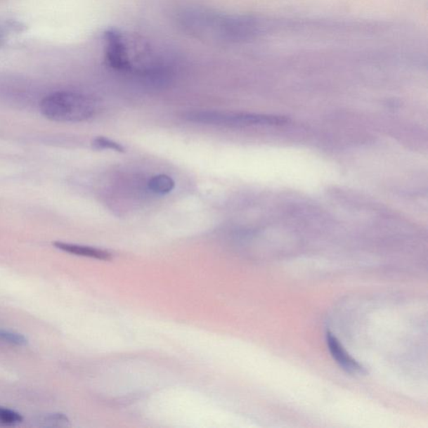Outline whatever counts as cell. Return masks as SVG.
I'll return each instance as SVG.
<instances>
[{"label": "cell", "mask_w": 428, "mask_h": 428, "mask_svg": "<svg viewBox=\"0 0 428 428\" xmlns=\"http://www.w3.org/2000/svg\"><path fill=\"white\" fill-rule=\"evenodd\" d=\"M41 112L48 120L56 122H81L94 116L95 101L77 92L57 91L41 100Z\"/></svg>", "instance_id": "obj_1"}, {"label": "cell", "mask_w": 428, "mask_h": 428, "mask_svg": "<svg viewBox=\"0 0 428 428\" xmlns=\"http://www.w3.org/2000/svg\"><path fill=\"white\" fill-rule=\"evenodd\" d=\"M185 120L201 124L224 127H252L283 125L289 122L285 117L253 113H225L213 111H194L183 115Z\"/></svg>", "instance_id": "obj_2"}, {"label": "cell", "mask_w": 428, "mask_h": 428, "mask_svg": "<svg viewBox=\"0 0 428 428\" xmlns=\"http://www.w3.org/2000/svg\"><path fill=\"white\" fill-rule=\"evenodd\" d=\"M105 60L118 72H131V65L128 55V43L125 35L109 30L105 34Z\"/></svg>", "instance_id": "obj_3"}, {"label": "cell", "mask_w": 428, "mask_h": 428, "mask_svg": "<svg viewBox=\"0 0 428 428\" xmlns=\"http://www.w3.org/2000/svg\"><path fill=\"white\" fill-rule=\"evenodd\" d=\"M328 349L339 368L351 374L363 373V368L344 349L338 339L330 332L326 334Z\"/></svg>", "instance_id": "obj_4"}, {"label": "cell", "mask_w": 428, "mask_h": 428, "mask_svg": "<svg viewBox=\"0 0 428 428\" xmlns=\"http://www.w3.org/2000/svg\"><path fill=\"white\" fill-rule=\"evenodd\" d=\"M54 246L56 249L63 250L65 253L82 256V257L100 260H110L112 259V254H110L108 251L93 248V247L68 244V242H54Z\"/></svg>", "instance_id": "obj_5"}, {"label": "cell", "mask_w": 428, "mask_h": 428, "mask_svg": "<svg viewBox=\"0 0 428 428\" xmlns=\"http://www.w3.org/2000/svg\"><path fill=\"white\" fill-rule=\"evenodd\" d=\"M148 184L150 190L159 195H166L173 191L175 188L174 180L166 174L153 176Z\"/></svg>", "instance_id": "obj_6"}, {"label": "cell", "mask_w": 428, "mask_h": 428, "mask_svg": "<svg viewBox=\"0 0 428 428\" xmlns=\"http://www.w3.org/2000/svg\"><path fill=\"white\" fill-rule=\"evenodd\" d=\"M24 421V417L19 413L10 408L0 407V424L14 426Z\"/></svg>", "instance_id": "obj_7"}, {"label": "cell", "mask_w": 428, "mask_h": 428, "mask_svg": "<svg viewBox=\"0 0 428 428\" xmlns=\"http://www.w3.org/2000/svg\"><path fill=\"white\" fill-rule=\"evenodd\" d=\"M0 341L18 346H24L28 343L25 335L6 330H0Z\"/></svg>", "instance_id": "obj_8"}, {"label": "cell", "mask_w": 428, "mask_h": 428, "mask_svg": "<svg viewBox=\"0 0 428 428\" xmlns=\"http://www.w3.org/2000/svg\"><path fill=\"white\" fill-rule=\"evenodd\" d=\"M92 145L98 150L108 149L118 153L125 152V148L122 144L115 142L113 140L104 138V136H98V138H95Z\"/></svg>", "instance_id": "obj_9"}, {"label": "cell", "mask_w": 428, "mask_h": 428, "mask_svg": "<svg viewBox=\"0 0 428 428\" xmlns=\"http://www.w3.org/2000/svg\"><path fill=\"white\" fill-rule=\"evenodd\" d=\"M44 422L51 425H63L69 422V419L64 414L54 413L48 414L44 418Z\"/></svg>", "instance_id": "obj_10"}, {"label": "cell", "mask_w": 428, "mask_h": 428, "mask_svg": "<svg viewBox=\"0 0 428 428\" xmlns=\"http://www.w3.org/2000/svg\"><path fill=\"white\" fill-rule=\"evenodd\" d=\"M3 39H2V34H0V46H1L3 45Z\"/></svg>", "instance_id": "obj_11"}]
</instances>
